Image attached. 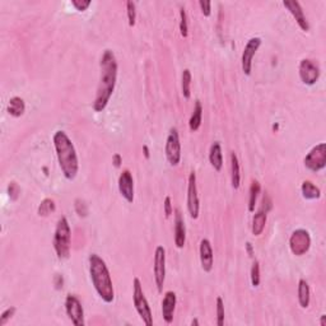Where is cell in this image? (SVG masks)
Masks as SVG:
<instances>
[{
    "mask_svg": "<svg viewBox=\"0 0 326 326\" xmlns=\"http://www.w3.org/2000/svg\"><path fill=\"white\" fill-rule=\"evenodd\" d=\"M199 254H200V264H202V269L204 270L205 273H211L214 264V252L211 241L208 240V238H203V240L200 241Z\"/></svg>",
    "mask_w": 326,
    "mask_h": 326,
    "instance_id": "15",
    "label": "cell"
},
{
    "mask_svg": "<svg viewBox=\"0 0 326 326\" xmlns=\"http://www.w3.org/2000/svg\"><path fill=\"white\" fill-rule=\"evenodd\" d=\"M268 220V213H265L264 211H259L258 213L254 216L252 218V225H251V231L254 236H260L265 229V224H267Z\"/></svg>",
    "mask_w": 326,
    "mask_h": 326,
    "instance_id": "22",
    "label": "cell"
},
{
    "mask_svg": "<svg viewBox=\"0 0 326 326\" xmlns=\"http://www.w3.org/2000/svg\"><path fill=\"white\" fill-rule=\"evenodd\" d=\"M191 325H199V321H198V319H194L193 321H191Z\"/></svg>",
    "mask_w": 326,
    "mask_h": 326,
    "instance_id": "45",
    "label": "cell"
},
{
    "mask_svg": "<svg viewBox=\"0 0 326 326\" xmlns=\"http://www.w3.org/2000/svg\"><path fill=\"white\" fill-rule=\"evenodd\" d=\"M163 209H164V216H166V218H169V217H171V214L173 213V208H172L171 198H169V196H166V199H164Z\"/></svg>",
    "mask_w": 326,
    "mask_h": 326,
    "instance_id": "38",
    "label": "cell"
},
{
    "mask_svg": "<svg viewBox=\"0 0 326 326\" xmlns=\"http://www.w3.org/2000/svg\"><path fill=\"white\" fill-rule=\"evenodd\" d=\"M199 209L200 205H199L198 187H196V175L195 172L191 171L187 182V211L193 219H198Z\"/></svg>",
    "mask_w": 326,
    "mask_h": 326,
    "instance_id": "11",
    "label": "cell"
},
{
    "mask_svg": "<svg viewBox=\"0 0 326 326\" xmlns=\"http://www.w3.org/2000/svg\"><path fill=\"white\" fill-rule=\"evenodd\" d=\"M65 311L71 323L77 326L84 325V310L77 297L68 294L65 298Z\"/></svg>",
    "mask_w": 326,
    "mask_h": 326,
    "instance_id": "13",
    "label": "cell"
},
{
    "mask_svg": "<svg viewBox=\"0 0 326 326\" xmlns=\"http://www.w3.org/2000/svg\"><path fill=\"white\" fill-rule=\"evenodd\" d=\"M100 82L97 86L93 110L96 112H102L110 102V98L115 91L116 80H117V61L115 54L111 50H105L100 61Z\"/></svg>",
    "mask_w": 326,
    "mask_h": 326,
    "instance_id": "1",
    "label": "cell"
},
{
    "mask_svg": "<svg viewBox=\"0 0 326 326\" xmlns=\"http://www.w3.org/2000/svg\"><path fill=\"white\" fill-rule=\"evenodd\" d=\"M176 302H177V297H176L175 292L168 291L164 293L162 301V316L163 320L166 321V324H171L173 321Z\"/></svg>",
    "mask_w": 326,
    "mask_h": 326,
    "instance_id": "17",
    "label": "cell"
},
{
    "mask_svg": "<svg viewBox=\"0 0 326 326\" xmlns=\"http://www.w3.org/2000/svg\"><path fill=\"white\" fill-rule=\"evenodd\" d=\"M75 211H77L79 217H87V214H88V209H87L86 203L79 200V199L75 200Z\"/></svg>",
    "mask_w": 326,
    "mask_h": 326,
    "instance_id": "36",
    "label": "cell"
},
{
    "mask_svg": "<svg viewBox=\"0 0 326 326\" xmlns=\"http://www.w3.org/2000/svg\"><path fill=\"white\" fill-rule=\"evenodd\" d=\"M53 142L62 175L66 180H74L79 171V162H78L74 144L71 143L70 138L66 135L65 131L62 130H57L54 134Z\"/></svg>",
    "mask_w": 326,
    "mask_h": 326,
    "instance_id": "2",
    "label": "cell"
},
{
    "mask_svg": "<svg viewBox=\"0 0 326 326\" xmlns=\"http://www.w3.org/2000/svg\"><path fill=\"white\" fill-rule=\"evenodd\" d=\"M19 193H21L19 186L17 185V182L12 181V182L8 185V194H9V198H10V200L15 202V200L18 199V196H19Z\"/></svg>",
    "mask_w": 326,
    "mask_h": 326,
    "instance_id": "34",
    "label": "cell"
},
{
    "mask_svg": "<svg viewBox=\"0 0 326 326\" xmlns=\"http://www.w3.org/2000/svg\"><path fill=\"white\" fill-rule=\"evenodd\" d=\"M182 96H184L186 100H189L190 96H191V71L189 69H185L182 71Z\"/></svg>",
    "mask_w": 326,
    "mask_h": 326,
    "instance_id": "28",
    "label": "cell"
},
{
    "mask_svg": "<svg viewBox=\"0 0 326 326\" xmlns=\"http://www.w3.org/2000/svg\"><path fill=\"white\" fill-rule=\"evenodd\" d=\"M209 162H211L212 167H213L217 172L222 171L223 153L219 142H214L211 146V149H209Z\"/></svg>",
    "mask_w": 326,
    "mask_h": 326,
    "instance_id": "19",
    "label": "cell"
},
{
    "mask_svg": "<svg viewBox=\"0 0 326 326\" xmlns=\"http://www.w3.org/2000/svg\"><path fill=\"white\" fill-rule=\"evenodd\" d=\"M71 4L77 9L78 12H84L89 8V5L92 4L91 0H71Z\"/></svg>",
    "mask_w": 326,
    "mask_h": 326,
    "instance_id": "35",
    "label": "cell"
},
{
    "mask_svg": "<svg viewBox=\"0 0 326 326\" xmlns=\"http://www.w3.org/2000/svg\"><path fill=\"white\" fill-rule=\"evenodd\" d=\"M261 185L258 180H252L251 186H250V196H249V212H255L256 202H258L259 194H260Z\"/></svg>",
    "mask_w": 326,
    "mask_h": 326,
    "instance_id": "26",
    "label": "cell"
},
{
    "mask_svg": "<svg viewBox=\"0 0 326 326\" xmlns=\"http://www.w3.org/2000/svg\"><path fill=\"white\" fill-rule=\"evenodd\" d=\"M133 302L135 306V310L139 314L140 319L147 326L153 325V316H152V310L149 306L148 300L144 296L143 292L142 283H140L139 278H134L133 280Z\"/></svg>",
    "mask_w": 326,
    "mask_h": 326,
    "instance_id": "5",
    "label": "cell"
},
{
    "mask_svg": "<svg viewBox=\"0 0 326 326\" xmlns=\"http://www.w3.org/2000/svg\"><path fill=\"white\" fill-rule=\"evenodd\" d=\"M153 273H155V282L158 292L162 293L164 280H166V250L163 246L156 247L155 260H153Z\"/></svg>",
    "mask_w": 326,
    "mask_h": 326,
    "instance_id": "8",
    "label": "cell"
},
{
    "mask_svg": "<svg viewBox=\"0 0 326 326\" xmlns=\"http://www.w3.org/2000/svg\"><path fill=\"white\" fill-rule=\"evenodd\" d=\"M15 311H17V309L12 306V307H8V309H6L3 314L0 315V326L5 325V324L8 323V321L10 320L13 316H14Z\"/></svg>",
    "mask_w": 326,
    "mask_h": 326,
    "instance_id": "33",
    "label": "cell"
},
{
    "mask_svg": "<svg viewBox=\"0 0 326 326\" xmlns=\"http://www.w3.org/2000/svg\"><path fill=\"white\" fill-rule=\"evenodd\" d=\"M246 250L247 252H249V255L252 256V254H254V251H252V245L250 242L246 243Z\"/></svg>",
    "mask_w": 326,
    "mask_h": 326,
    "instance_id": "42",
    "label": "cell"
},
{
    "mask_svg": "<svg viewBox=\"0 0 326 326\" xmlns=\"http://www.w3.org/2000/svg\"><path fill=\"white\" fill-rule=\"evenodd\" d=\"M89 275L95 287L96 292L101 300L106 303H111L115 300V291H113L112 279L104 259L100 258L97 254L89 255Z\"/></svg>",
    "mask_w": 326,
    "mask_h": 326,
    "instance_id": "3",
    "label": "cell"
},
{
    "mask_svg": "<svg viewBox=\"0 0 326 326\" xmlns=\"http://www.w3.org/2000/svg\"><path fill=\"white\" fill-rule=\"evenodd\" d=\"M143 151H144V156H146V158H147V160H148V158H149V149H148V147H147V146L143 147Z\"/></svg>",
    "mask_w": 326,
    "mask_h": 326,
    "instance_id": "43",
    "label": "cell"
},
{
    "mask_svg": "<svg viewBox=\"0 0 326 326\" xmlns=\"http://www.w3.org/2000/svg\"><path fill=\"white\" fill-rule=\"evenodd\" d=\"M199 6L202 9V13L204 14V17H209L212 14V3L211 1H204V0H200L199 1Z\"/></svg>",
    "mask_w": 326,
    "mask_h": 326,
    "instance_id": "37",
    "label": "cell"
},
{
    "mask_svg": "<svg viewBox=\"0 0 326 326\" xmlns=\"http://www.w3.org/2000/svg\"><path fill=\"white\" fill-rule=\"evenodd\" d=\"M6 111H8L9 115L13 116V117H21L24 113V111H26V105H24L23 98L17 97V96L10 98Z\"/></svg>",
    "mask_w": 326,
    "mask_h": 326,
    "instance_id": "23",
    "label": "cell"
},
{
    "mask_svg": "<svg viewBox=\"0 0 326 326\" xmlns=\"http://www.w3.org/2000/svg\"><path fill=\"white\" fill-rule=\"evenodd\" d=\"M261 42L263 41H261L260 37H252L247 41L246 46L243 49L241 62H242V71L245 73V75H251L252 60H254V56L256 55L259 49H260Z\"/></svg>",
    "mask_w": 326,
    "mask_h": 326,
    "instance_id": "12",
    "label": "cell"
},
{
    "mask_svg": "<svg viewBox=\"0 0 326 326\" xmlns=\"http://www.w3.org/2000/svg\"><path fill=\"white\" fill-rule=\"evenodd\" d=\"M55 278H56L57 280H59V283H56V289H60V288H62V276L56 275V276H55Z\"/></svg>",
    "mask_w": 326,
    "mask_h": 326,
    "instance_id": "41",
    "label": "cell"
},
{
    "mask_svg": "<svg viewBox=\"0 0 326 326\" xmlns=\"http://www.w3.org/2000/svg\"><path fill=\"white\" fill-rule=\"evenodd\" d=\"M320 325L321 326H326V316H325V315H323V316H321Z\"/></svg>",
    "mask_w": 326,
    "mask_h": 326,
    "instance_id": "44",
    "label": "cell"
},
{
    "mask_svg": "<svg viewBox=\"0 0 326 326\" xmlns=\"http://www.w3.org/2000/svg\"><path fill=\"white\" fill-rule=\"evenodd\" d=\"M56 211V205H55V202H54L53 199L46 198L44 199L41 202V204L39 205V209H37V214L40 217H48L49 214L54 213V212Z\"/></svg>",
    "mask_w": 326,
    "mask_h": 326,
    "instance_id": "27",
    "label": "cell"
},
{
    "mask_svg": "<svg viewBox=\"0 0 326 326\" xmlns=\"http://www.w3.org/2000/svg\"><path fill=\"white\" fill-rule=\"evenodd\" d=\"M298 73H300V78L302 80V83L306 84V86H314V84H316L319 78H320V68L311 59L301 60Z\"/></svg>",
    "mask_w": 326,
    "mask_h": 326,
    "instance_id": "10",
    "label": "cell"
},
{
    "mask_svg": "<svg viewBox=\"0 0 326 326\" xmlns=\"http://www.w3.org/2000/svg\"><path fill=\"white\" fill-rule=\"evenodd\" d=\"M126 14H128L129 26H135V21H137V4L129 0L126 1Z\"/></svg>",
    "mask_w": 326,
    "mask_h": 326,
    "instance_id": "29",
    "label": "cell"
},
{
    "mask_svg": "<svg viewBox=\"0 0 326 326\" xmlns=\"http://www.w3.org/2000/svg\"><path fill=\"white\" fill-rule=\"evenodd\" d=\"M310 247H311V236L309 231L300 228L292 232L289 237V249L293 252V255H305L306 252H309Z\"/></svg>",
    "mask_w": 326,
    "mask_h": 326,
    "instance_id": "6",
    "label": "cell"
},
{
    "mask_svg": "<svg viewBox=\"0 0 326 326\" xmlns=\"http://www.w3.org/2000/svg\"><path fill=\"white\" fill-rule=\"evenodd\" d=\"M164 152H166V158L169 164L173 167L178 166V163L181 162V143L180 137H178V131L176 128H172L169 130L168 137H167L166 140Z\"/></svg>",
    "mask_w": 326,
    "mask_h": 326,
    "instance_id": "9",
    "label": "cell"
},
{
    "mask_svg": "<svg viewBox=\"0 0 326 326\" xmlns=\"http://www.w3.org/2000/svg\"><path fill=\"white\" fill-rule=\"evenodd\" d=\"M180 33L186 39L189 36V26H187V14L185 8H180Z\"/></svg>",
    "mask_w": 326,
    "mask_h": 326,
    "instance_id": "30",
    "label": "cell"
},
{
    "mask_svg": "<svg viewBox=\"0 0 326 326\" xmlns=\"http://www.w3.org/2000/svg\"><path fill=\"white\" fill-rule=\"evenodd\" d=\"M231 184L234 190H237L241 184V168H240V162H238L237 155L232 152L231 156Z\"/></svg>",
    "mask_w": 326,
    "mask_h": 326,
    "instance_id": "21",
    "label": "cell"
},
{
    "mask_svg": "<svg viewBox=\"0 0 326 326\" xmlns=\"http://www.w3.org/2000/svg\"><path fill=\"white\" fill-rule=\"evenodd\" d=\"M301 193L306 200H316V199H320L321 196V190L311 181H303L302 186H301Z\"/></svg>",
    "mask_w": 326,
    "mask_h": 326,
    "instance_id": "24",
    "label": "cell"
},
{
    "mask_svg": "<svg viewBox=\"0 0 326 326\" xmlns=\"http://www.w3.org/2000/svg\"><path fill=\"white\" fill-rule=\"evenodd\" d=\"M119 191L128 203L134 202V180L129 169L122 171L119 177Z\"/></svg>",
    "mask_w": 326,
    "mask_h": 326,
    "instance_id": "16",
    "label": "cell"
},
{
    "mask_svg": "<svg viewBox=\"0 0 326 326\" xmlns=\"http://www.w3.org/2000/svg\"><path fill=\"white\" fill-rule=\"evenodd\" d=\"M305 167L311 172H319L326 166V144L320 143L309 152L305 157Z\"/></svg>",
    "mask_w": 326,
    "mask_h": 326,
    "instance_id": "7",
    "label": "cell"
},
{
    "mask_svg": "<svg viewBox=\"0 0 326 326\" xmlns=\"http://www.w3.org/2000/svg\"><path fill=\"white\" fill-rule=\"evenodd\" d=\"M217 325H224V302H223L222 297L217 298Z\"/></svg>",
    "mask_w": 326,
    "mask_h": 326,
    "instance_id": "32",
    "label": "cell"
},
{
    "mask_svg": "<svg viewBox=\"0 0 326 326\" xmlns=\"http://www.w3.org/2000/svg\"><path fill=\"white\" fill-rule=\"evenodd\" d=\"M202 120H203V106L202 102L196 101L195 106H194V111L193 115L190 117L189 120V128L191 131H198L199 128H200V125H202Z\"/></svg>",
    "mask_w": 326,
    "mask_h": 326,
    "instance_id": "25",
    "label": "cell"
},
{
    "mask_svg": "<svg viewBox=\"0 0 326 326\" xmlns=\"http://www.w3.org/2000/svg\"><path fill=\"white\" fill-rule=\"evenodd\" d=\"M185 242H186V229H185L184 218L177 209L175 214V245L177 249H182Z\"/></svg>",
    "mask_w": 326,
    "mask_h": 326,
    "instance_id": "18",
    "label": "cell"
},
{
    "mask_svg": "<svg viewBox=\"0 0 326 326\" xmlns=\"http://www.w3.org/2000/svg\"><path fill=\"white\" fill-rule=\"evenodd\" d=\"M283 5L287 9L288 12L293 15V18L296 19L297 24L300 26V28L305 32H309L310 31V23L306 18L305 12H303L302 6L298 1H294V0H287V1H283Z\"/></svg>",
    "mask_w": 326,
    "mask_h": 326,
    "instance_id": "14",
    "label": "cell"
},
{
    "mask_svg": "<svg viewBox=\"0 0 326 326\" xmlns=\"http://www.w3.org/2000/svg\"><path fill=\"white\" fill-rule=\"evenodd\" d=\"M297 294H298V303H300L301 307H302V309H307L310 306V301H311V292H310V285L309 283H307V280L300 279Z\"/></svg>",
    "mask_w": 326,
    "mask_h": 326,
    "instance_id": "20",
    "label": "cell"
},
{
    "mask_svg": "<svg viewBox=\"0 0 326 326\" xmlns=\"http://www.w3.org/2000/svg\"><path fill=\"white\" fill-rule=\"evenodd\" d=\"M112 163H113V166L117 167V168H119V167L121 166V163H122V157L119 155V153H116V155H113V157H112Z\"/></svg>",
    "mask_w": 326,
    "mask_h": 326,
    "instance_id": "40",
    "label": "cell"
},
{
    "mask_svg": "<svg viewBox=\"0 0 326 326\" xmlns=\"http://www.w3.org/2000/svg\"><path fill=\"white\" fill-rule=\"evenodd\" d=\"M273 207V203L270 200V198L268 195H265L263 198V205H261V211H264L265 213H269V211Z\"/></svg>",
    "mask_w": 326,
    "mask_h": 326,
    "instance_id": "39",
    "label": "cell"
},
{
    "mask_svg": "<svg viewBox=\"0 0 326 326\" xmlns=\"http://www.w3.org/2000/svg\"><path fill=\"white\" fill-rule=\"evenodd\" d=\"M71 246V229L68 219L61 217L57 220L55 234H54V249L59 260H66L70 256Z\"/></svg>",
    "mask_w": 326,
    "mask_h": 326,
    "instance_id": "4",
    "label": "cell"
},
{
    "mask_svg": "<svg viewBox=\"0 0 326 326\" xmlns=\"http://www.w3.org/2000/svg\"><path fill=\"white\" fill-rule=\"evenodd\" d=\"M251 284L252 287L256 288L259 287L260 284V264H259V261L255 260L254 261V264L251 267Z\"/></svg>",
    "mask_w": 326,
    "mask_h": 326,
    "instance_id": "31",
    "label": "cell"
}]
</instances>
